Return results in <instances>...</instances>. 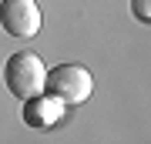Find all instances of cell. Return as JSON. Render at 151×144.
Segmentation results:
<instances>
[{
  "label": "cell",
  "instance_id": "cell-1",
  "mask_svg": "<svg viewBox=\"0 0 151 144\" xmlns=\"http://www.w3.org/2000/svg\"><path fill=\"white\" fill-rule=\"evenodd\" d=\"M44 80H47V67L37 54L30 50H20L7 60L4 67V84L17 101H27V97H37L44 94Z\"/></svg>",
  "mask_w": 151,
  "mask_h": 144
},
{
  "label": "cell",
  "instance_id": "cell-2",
  "mask_svg": "<svg viewBox=\"0 0 151 144\" xmlns=\"http://www.w3.org/2000/svg\"><path fill=\"white\" fill-rule=\"evenodd\" d=\"M44 91L50 97H57L64 107H77L84 104L94 91V77L84 64H60L54 70H47V80H44Z\"/></svg>",
  "mask_w": 151,
  "mask_h": 144
},
{
  "label": "cell",
  "instance_id": "cell-3",
  "mask_svg": "<svg viewBox=\"0 0 151 144\" xmlns=\"http://www.w3.org/2000/svg\"><path fill=\"white\" fill-rule=\"evenodd\" d=\"M0 27L10 37H37L44 27V14L37 7V0H0Z\"/></svg>",
  "mask_w": 151,
  "mask_h": 144
},
{
  "label": "cell",
  "instance_id": "cell-4",
  "mask_svg": "<svg viewBox=\"0 0 151 144\" xmlns=\"http://www.w3.org/2000/svg\"><path fill=\"white\" fill-rule=\"evenodd\" d=\"M60 117H64V104H60L57 97H50L47 91L24 101V121H27L30 128H40V131L44 128H54Z\"/></svg>",
  "mask_w": 151,
  "mask_h": 144
},
{
  "label": "cell",
  "instance_id": "cell-5",
  "mask_svg": "<svg viewBox=\"0 0 151 144\" xmlns=\"http://www.w3.org/2000/svg\"><path fill=\"white\" fill-rule=\"evenodd\" d=\"M131 10L141 24H151V0H131Z\"/></svg>",
  "mask_w": 151,
  "mask_h": 144
}]
</instances>
